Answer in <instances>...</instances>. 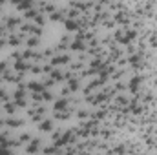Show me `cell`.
Returning <instances> with one entry per match:
<instances>
[{
    "label": "cell",
    "instance_id": "2",
    "mask_svg": "<svg viewBox=\"0 0 157 155\" xmlns=\"http://www.w3.org/2000/svg\"><path fill=\"white\" fill-rule=\"evenodd\" d=\"M70 55H55L53 59H51V66L55 68V66H59V64H70Z\"/></svg>",
    "mask_w": 157,
    "mask_h": 155
},
{
    "label": "cell",
    "instance_id": "5",
    "mask_svg": "<svg viewBox=\"0 0 157 155\" xmlns=\"http://www.w3.org/2000/svg\"><path fill=\"white\" fill-rule=\"evenodd\" d=\"M28 89H31L33 93H42L46 88L42 86V82H37V80H31L29 84H28Z\"/></svg>",
    "mask_w": 157,
    "mask_h": 155
},
{
    "label": "cell",
    "instance_id": "13",
    "mask_svg": "<svg viewBox=\"0 0 157 155\" xmlns=\"http://www.w3.org/2000/svg\"><path fill=\"white\" fill-rule=\"evenodd\" d=\"M6 126V119H0V128H4Z\"/></svg>",
    "mask_w": 157,
    "mask_h": 155
},
{
    "label": "cell",
    "instance_id": "6",
    "mask_svg": "<svg viewBox=\"0 0 157 155\" xmlns=\"http://www.w3.org/2000/svg\"><path fill=\"white\" fill-rule=\"evenodd\" d=\"M40 131H51L53 130V120H49V119H44L42 122H40Z\"/></svg>",
    "mask_w": 157,
    "mask_h": 155
},
{
    "label": "cell",
    "instance_id": "7",
    "mask_svg": "<svg viewBox=\"0 0 157 155\" xmlns=\"http://www.w3.org/2000/svg\"><path fill=\"white\" fill-rule=\"evenodd\" d=\"M4 112L9 113V115H13L17 112V104L15 102H4Z\"/></svg>",
    "mask_w": 157,
    "mask_h": 155
},
{
    "label": "cell",
    "instance_id": "9",
    "mask_svg": "<svg viewBox=\"0 0 157 155\" xmlns=\"http://www.w3.org/2000/svg\"><path fill=\"white\" fill-rule=\"evenodd\" d=\"M77 117L84 120V119H88V117H90V113H88V110H77Z\"/></svg>",
    "mask_w": 157,
    "mask_h": 155
},
{
    "label": "cell",
    "instance_id": "1",
    "mask_svg": "<svg viewBox=\"0 0 157 155\" xmlns=\"http://www.w3.org/2000/svg\"><path fill=\"white\" fill-rule=\"evenodd\" d=\"M40 144H42V141H40V139H31V141H29V144H28V148H26V152H28V153H39L40 152V148H42V146H40Z\"/></svg>",
    "mask_w": 157,
    "mask_h": 155
},
{
    "label": "cell",
    "instance_id": "4",
    "mask_svg": "<svg viewBox=\"0 0 157 155\" xmlns=\"http://www.w3.org/2000/svg\"><path fill=\"white\" fill-rule=\"evenodd\" d=\"M68 106H70V100L68 99H59L55 102V112H66Z\"/></svg>",
    "mask_w": 157,
    "mask_h": 155
},
{
    "label": "cell",
    "instance_id": "3",
    "mask_svg": "<svg viewBox=\"0 0 157 155\" xmlns=\"http://www.w3.org/2000/svg\"><path fill=\"white\" fill-rule=\"evenodd\" d=\"M22 124H24L22 119H17V117H9V119H6V126H7V128H20Z\"/></svg>",
    "mask_w": 157,
    "mask_h": 155
},
{
    "label": "cell",
    "instance_id": "12",
    "mask_svg": "<svg viewBox=\"0 0 157 155\" xmlns=\"http://www.w3.org/2000/svg\"><path fill=\"white\" fill-rule=\"evenodd\" d=\"M0 155H13V152H11L9 148H2V146H0Z\"/></svg>",
    "mask_w": 157,
    "mask_h": 155
},
{
    "label": "cell",
    "instance_id": "11",
    "mask_svg": "<svg viewBox=\"0 0 157 155\" xmlns=\"http://www.w3.org/2000/svg\"><path fill=\"white\" fill-rule=\"evenodd\" d=\"M122 89H126V84L124 82H117L115 84V91H122Z\"/></svg>",
    "mask_w": 157,
    "mask_h": 155
},
{
    "label": "cell",
    "instance_id": "8",
    "mask_svg": "<svg viewBox=\"0 0 157 155\" xmlns=\"http://www.w3.org/2000/svg\"><path fill=\"white\" fill-rule=\"evenodd\" d=\"M28 46H29V47H37V46H39V39H37V37H29V39H28Z\"/></svg>",
    "mask_w": 157,
    "mask_h": 155
},
{
    "label": "cell",
    "instance_id": "10",
    "mask_svg": "<svg viewBox=\"0 0 157 155\" xmlns=\"http://www.w3.org/2000/svg\"><path fill=\"white\" fill-rule=\"evenodd\" d=\"M82 68H84V64H82V62H73V64H71V70H78V71H80Z\"/></svg>",
    "mask_w": 157,
    "mask_h": 155
}]
</instances>
